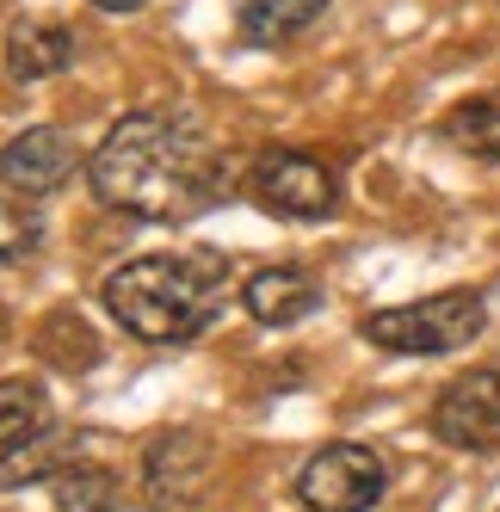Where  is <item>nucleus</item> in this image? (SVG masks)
Instances as JSON below:
<instances>
[{"label":"nucleus","mask_w":500,"mask_h":512,"mask_svg":"<svg viewBox=\"0 0 500 512\" xmlns=\"http://www.w3.org/2000/svg\"><path fill=\"white\" fill-rule=\"evenodd\" d=\"M81 463V432H56V426H44V432H31L25 445H13V451H0V488H31V482H56L62 469H75Z\"/></svg>","instance_id":"nucleus-11"},{"label":"nucleus","mask_w":500,"mask_h":512,"mask_svg":"<svg viewBox=\"0 0 500 512\" xmlns=\"http://www.w3.org/2000/svg\"><path fill=\"white\" fill-rule=\"evenodd\" d=\"M87 179L112 210L149 216V223H186L217 204L229 161L186 112H130L105 130Z\"/></svg>","instance_id":"nucleus-1"},{"label":"nucleus","mask_w":500,"mask_h":512,"mask_svg":"<svg viewBox=\"0 0 500 512\" xmlns=\"http://www.w3.org/2000/svg\"><path fill=\"white\" fill-rule=\"evenodd\" d=\"M31 247H38V216L25 204H13V198H0V266L25 260Z\"/></svg>","instance_id":"nucleus-17"},{"label":"nucleus","mask_w":500,"mask_h":512,"mask_svg":"<svg viewBox=\"0 0 500 512\" xmlns=\"http://www.w3.org/2000/svg\"><path fill=\"white\" fill-rule=\"evenodd\" d=\"M75 167H81V149H75V136L56 130V124H31V130L0 142V186L19 192V198L62 192L68 179H75Z\"/></svg>","instance_id":"nucleus-6"},{"label":"nucleus","mask_w":500,"mask_h":512,"mask_svg":"<svg viewBox=\"0 0 500 512\" xmlns=\"http://www.w3.org/2000/svg\"><path fill=\"white\" fill-rule=\"evenodd\" d=\"M38 352L56 364V371H87V364H99V340H93V327L81 315H50L38 327Z\"/></svg>","instance_id":"nucleus-16"},{"label":"nucleus","mask_w":500,"mask_h":512,"mask_svg":"<svg viewBox=\"0 0 500 512\" xmlns=\"http://www.w3.org/2000/svg\"><path fill=\"white\" fill-rule=\"evenodd\" d=\"M254 198L272 210V216H291V223H315L340 204V173L321 161V155H303V149H272L260 155L254 167Z\"/></svg>","instance_id":"nucleus-5"},{"label":"nucleus","mask_w":500,"mask_h":512,"mask_svg":"<svg viewBox=\"0 0 500 512\" xmlns=\"http://www.w3.org/2000/svg\"><path fill=\"white\" fill-rule=\"evenodd\" d=\"M488 327V303L482 290H439V297H420V303H396V309H377L365 315L359 334L383 352H402V358H439L470 346Z\"/></svg>","instance_id":"nucleus-3"},{"label":"nucleus","mask_w":500,"mask_h":512,"mask_svg":"<svg viewBox=\"0 0 500 512\" xmlns=\"http://www.w3.org/2000/svg\"><path fill=\"white\" fill-rule=\"evenodd\" d=\"M445 142L476 161H500V99H463L445 118Z\"/></svg>","instance_id":"nucleus-15"},{"label":"nucleus","mask_w":500,"mask_h":512,"mask_svg":"<svg viewBox=\"0 0 500 512\" xmlns=\"http://www.w3.org/2000/svg\"><path fill=\"white\" fill-rule=\"evenodd\" d=\"M389 488V469L371 445H328L297 475V500L309 512H371Z\"/></svg>","instance_id":"nucleus-4"},{"label":"nucleus","mask_w":500,"mask_h":512,"mask_svg":"<svg viewBox=\"0 0 500 512\" xmlns=\"http://www.w3.org/2000/svg\"><path fill=\"white\" fill-rule=\"evenodd\" d=\"M0 340H7V309H0Z\"/></svg>","instance_id":"nucleus-19"},{"label":"nucleus","mask_w":500,"mask_h":512,"mask_svg":"<svg viewBox=\"0 0 500 512\" xmlns=\"http://www.w3.org/2000/svg\"><path fill=\"white\" fill-rule=\"evenodd\" d=\"M433 432L451 451H494L500 445V371H463L433 401Z\"/></svg>","instance_id":"nucleus-7"},{"label":"nucleus","mask_w":500,"mask_h":512,"mask_svg":"<svg viewBox=\"0 0 500 512\" xmlns=\"http://www.w3.org/2000/svg\"><path fill=\"white\" fill-rule=\"evenodd\" d=\"M75 62V31L56 19H19L7 31V75L13 81H50Z\"/></svg>","instance_id":"nucleus-10"},{"label":"nucleus","mask_w":500,"mask_h":512,"mask_svg":"<svg viewBox=\"0 0 500 512\" xmlns=\"http://www.w3.org/2000/svg\"><path fill=\"white\" fill-rule=\"evenodd\" d=\"M241 303H247V315H254V321H266V327H297L303 315H315V303H321V284H315L303 266H266V272H254V278H247Z\"/></svg>","instance_id":"nucleus-9"},{"label":"nucleus","mask_w":500,"mask_h":512,"mask_svg":"<svg viewBox=\"0 0 500 512\" xmlns=\"http://www.w3.org/2000/svg\"><path fill=\"white\" fill-rule=\"evenodd\" d=\"M50 426V395L31 377H0V451L25 445L31 432Z\"/></svg>","instance_id":"nucleus-13"},{"label":"nucleus","mask_w":500,"mask_h":512,"mask_svg":"<svg viewBox=\"0 0 500 512\" xmlns=\"http://www.w3.org/2000/svg\"><path fill=\"white\" fill-rule=\"evenodd\" d=\"M229 260L223 253H142L105 278V309L130 340L186 346L223 315Z\"/></svg>","instance_id":"nucleus-2"},{"label":"nucleus","mask_w":500,"mask_h":512,"mask_svg":"<svg viewBox=\"0 0 500 512\" xmlns=\"http://www.w3.org/2000/svg\"><path fill=\"white\" fill-rule=\"evenodd\" d=\"M229 13H235L241 44L272 50L284 38H297V31H309L321 13H328V0H229Z\"/></svg>","instance_id":"nucleus-12"},{"label":"nucleus","mask_w":500,"mask_h":512,"mask_svg":"<svg viewBox=\"0 0 500 512\" xmlns=\"http://www.w3.org/2000/svg\"><path fill=\"white\" fill-rule=\"evenodd\" d=\"M210 475V438L192 432V426H173V432H155L149 451H142V488L161 512H180L198 500Z\"/></svg>","instance_id":"nucleus-8"},{"label":"nucleus","mask_w":500,"mask_h":512,"mask_svg":"<svg viewBox=\"0 0 500 512\" xmlns=\"http://www.w3.org/2000/svg\"><path fill=\"white\" fill-rule=\"evenodd\" d=\"M56 512H124V488L112 469L99 463H75L56 475Z\"/></svg>","instance_id":"nucleus-14"},{"label":"nucleus","mask_w":500,"mask_h":512,"mask_svg":"<svg viewBox=\"0 0 500 512\" xmlns=\"http://www.w3.org/2000/svg\"><path fill=\"white\" fill-rule=\"evenodd\" d=\"M99 13H136V7H149V0H93Z\"/></svg>","instance_id":"nucleus-18"}]
</instances>
